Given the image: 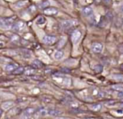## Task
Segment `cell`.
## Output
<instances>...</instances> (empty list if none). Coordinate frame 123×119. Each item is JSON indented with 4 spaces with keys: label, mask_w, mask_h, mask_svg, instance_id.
<instances>
[{
    "label": "cell",
    "mask_w": 123,
    "mask_h": 119,
    "mask_svg": "<svg viewBox=\"0 0 123 119\" xmlns=\"http://www.w3.org/2000/svg\"><path fill=\"white\" fill-rule=\"evenodd\" d=\"M28 10L30 11V12H35L36 11V7L34 5H31L29 8H28Z\"/></svg>",
    "instance_id": "28"
},
{
    "label": "cell",
    "mask_w": 123,
    "mask_h": 119,
    "mask_svg": "<svg viewBox=\"0 0 123 119\" xmlns=\"http://www.w3.org/2000/svg\"><path fill=\"white\" fill-rule=\"evenodd\" d=\"M107 106H114L115 104V102L114 101H109L108 103H105Z\"/></svg>",
    "instance_id": "31"
},
{
    "label": "cell",
    "mask_w": 123,
    "mask_h": 119,
    "mask_svg": "<svg viewBox=\"0 0 123 119\" xmlns=\"http://www.w3.org/2000/svg\"><path fill=\"white\" fill-rule=\"evenodd\" d=\"M14 106V103L13 101H6L1 104V108L4 111H7L12 108Z\"/></svg>",
    "instance_id": "7"
},
{
    "label": "cell",
    "mask_w": 123,
    "mask_h": 119,
    "mask_svg": "<svg viewBox=\"0 0 123 119\" xmlns=\"http://www.w3.org/2000/svg\"><path fill=\"white\" fill-rule=\"evenodd\" d=\"M22 56L25 58H30V57H31V52L29 50H24L22 51Z\"/></svg>",
    "instance_id": "21"
},
{
    "label": "cell",
    "mask_w": 123,
    "mask_h": 119,
    "mask_svg": "<svg viewBox=\"0 0 123 119\" xmlns=\"http://www.w3.org/2000/svg\"><path fill=\"white\" fill-rule=\"evenodd\" d=\"M57 41V38L55 36L45 35L43 38V42L46 45H53Z\"/></svg>",
    "instance_id": "4"
},
{
    "label": "cell",
    "mask_w": 123,
    "mask_h": 119,
    "mask_svg": "<svg viewBox=\"0 0 123 119\" xmlns=\"http://www.w3.org/2000/svg\"><path fill=\"white\" fill-rule=\"evenodd\" d=\"M102 24H105V25L107 24V22H106V19L105 17H102V19H100V24H99V26L102 27Z\"/></svg>",
    "instance_id": "29"
},
{
    "label": "cell",
    "mask_w": 123,
    "mask_h": 119,
    "mask_svg": "<svg viewBox=\"0 0 123 119\" xmlns=\"http://www.w3.org/2000/svg\"><path fill=\"white\" fill-rule=\"evenodd\" d=\"M24 73L27 75H35V70L34 68H25Z\"/></svg>",
    "instance_id": "13"
},
{
    "label": "cell",
    "mask_w": 123,
    "mask_h": 119,
    "mask_svg": "<svg viewBox=\"0 0 123 119\" xmlns=\"http://www.w3.org/2000/svg\"><path fill=\"white\" fill-rule=\"evenodd\" d=\"M27 1H19L17 3L14 4V7L17 8V9H20L24 7L26 4H27Z\"/></svg>",
    "instance_id": "14"
},
{
    "label": "cell",
    "mask_w": 123,
    "mask_h": 119,
    "mask_svg": "<svg viewBox=\"0 0 123 119\" xmlns=\"http://www.w3.org/2000/svg\"><path fill=\"white\" fill-rule=\"evenodd\" d=\"M48 111H49L48 109H47V108L43 107V108H41L39 109L38 113H39V114L41 115V116H45V115L48 114Z\"/></svg>",
    "instance_id": "19"
},
{
    "label": "cell",
    "mask_w": 123,
    "mask_h": 119,
    "mask_svg": "<svg viewBox=\"0 0 123 119\" xmlns=\"http://www.w3.org/2000/svg\"><path fill=\"white\" fill-rule=\"evenodd\" d=\"M90 109H92V111H98L99 110H101L102 108V105L99 104V103H97V104H93V105H91L89 106Z\"/></svg>",
    "instance_id": "15"
},
{
    "label": "cell",
    "mask_w": 123,
    "mask_h": 119,
    "mask_svg": "<svg viewBox=\"0 0 123 119\" xmlns=\"http://www.w3.org/2000/svg\"><path fill=\"white\" fill-rule=\"evenodd\" d=\"M102 70H103V67H102V65H95V67H94V71L96 73H99L102 72Z\"/></svg>",
    "instance_id": "22"
},
{
    "label": "cell",
    "mask_w": 123,
    "mask_h": 119,
    "mask_svg": "<svg viewBox=\"0 0 123 119\" xmlns=\"http://www.w3.org/2000/svg\"><path fill=\"white\" fill-rule=\"evenodd\" d=\"M25 71V68L23 67H19V68H17L12 73L14 75H19V74H22Z\"/></svg>",
    "instance_id": "17"
},
{
    "label": "cell",
    "mask_w": 123,
    "mask_h": 119,
    "mask_svg": "<svg viewBox=\"0 0 123 119\" xmlns=\"http://www.w3.org/2000/svg\"><path fill=\"white\" fill-rule=\"evenodd\" d=\"M112 78L118 81H123V75H115L112 76Z\"/></svg>",
    "instance_id": "24"
},
{
    "label": "cell",
    "mask_w": 123,
    "mask_h": 119,
    "mask_svg": "<svg viewBox=\"0 0 123 119\" xmlns=\"http://www.w3.org/2000/svg\"><path fill=\"white\" fill-rule=\"evenodd\" d=\"M106 17H107V18H108V19H112V18L113 17V14H112V12L108 11V12L107 13V14H106Z\"/></svg>",
    "instance_id": "30"
},
{
    "label": "cell",
    "mask_w": 123,
    "mask_h": 119,
    "mask_svg": "<svg viewBox=\"0 0 123 119\" xmlns=\"http://www.w3.org/2000/svg\"><path fill=\"white\" fill-rule=\"evenodd\" d=\"M103 1L106 4H110L111 3V0H103Z\"/></svg>",
    "instance_id": "34"
},
{
    "label": "cell",
    "mask_w": 123,
    "mask_h": 119,
    "mask_svg": "<svg viewBox=\"0 0 123 119\" xmlns=\"http://www.w3.org/2000/svg\"><path fill=\"white\" fill-rule=\"evenodd\" d=\"M58 13V10L55 7H47L43 9V14L48 16H53Z\"/></svg>",
    "instance_id": "3"
},
{
    "label": "cell",
    "mask_w": 123,
    "mask_h": 119,
    "mask_svg": "<svg viewBox=\"0 0 123 119\" xmlns=\"http://www.w3.org/2000/svg\"><path fill=\"white\" fill-rule=\"evenodd\" d=\"M50 5V3H49V1H43V2H42L40 4V7L41 8V9H45V8H47V7H48V6Z\"/></svg>",
    "instance_id": "23"
},
{
    "label": "cell",
    "mask_w": 123,
    "mask_h": 119,
    "mask_svg": "<svg viewBox=\"0 0 123 119\" xmlns=\"http://www.w3.org/2000/svg\"><path fill=\"white\" fill-rule=\"evenodd\" d=\"M36 22H37V24H44V23L45 22V19L43 17H41V16H40L39 18H37Z\"/></svg>",
    "instance_id": "25"
},
{
    "label": "cell",
    "mask_w": 123,
    "mask_h": 119,
    "mask_svg": "<svg viewBox=\"0 0 123 119\" xmlns=\"http://www.w3.org/2000/svg\"><path fill=\"white\" fill-rule=\"evenodd\" d=\"M120 11H121V12H122V13L123 14V4L122 5V6H120Z\"/></svg>",
    "instance_id": "35"
},
{
    "label": "cell",
    "mask_w": 123,
    "mask_h": 119,
    "mask_svg": "<svg viewBox=\"0 0 123 119\" xmlns=\"http://www.w3.org/2000/svg\"><path fill=\"white\" fill-rule=\"evenodd\" d=\"M15 17H0V27L4 29H9L12 28L14 23Z\"/></svg>",
    "instance_id": "1"
},
{
    "label": "cell",
    "mask_w": 123,
    "mask_h": 119,
    "mask_svg": "<svg viewBox=\"0 0 123 119\" xmlns=\"http://www.w3.org/2000/svg\"><path fill=\"white\" fill-rule=\"evenodd\" d=\"M11 40L13 42H19V36H17V34H14V35H13L12 37H11Z\"/></svg>",
    "instance_id": "26"
},
{
    "label": "cell",
    "mask_w": 123,
    "mask_h": 119,
    "mask_svg": "<svg viewBox=\"0 0 123 119\" xmlns=\"http://www.w3.org/2000/svg\"><path fill=\"white\" fill-rule=\"evenodd\" d=\"M64 119V118H59V119Z\"/></svg>",
    "instance_id": "36"
},
{
    "label": "cell",
    "mask_w": 123,
    "mask_h": 119,
    "mask_svg": "<svg viewBox=\"0 0 123 119\" xmlns=\"http://www.w3.org/2000/svg\"><path fill=\"white\" fill-rule=\"evenodd\" d=\"M74 24H75V23L74 22V21L72 20H65L61 23V26L64 29H67L71 27H72Z\"/></svg>",
    "instance_id": "9"
},
{
    "label": "cell",
    "mask_w": 123,
    "mask_h": 119,
    "mask_svg": "<svg viewBox=\"0 0 123 119\" xmlns=\"http://www.w3.org/2000/svg\"><path fill=\"white\" fill-rule=\"evenodd\" d=\"M36 112V110L34 108H26L24 112H23V114H25V115H27L29 116H31L32 114H34Z\"/></svg>",
    "instance_id": "10"
},
{
    "label": "cell",
    "mask_w": 123,
    "mask_h": 119,
    "mask_svg": "<svg viewBox=\"0 0 123 119\" xmlns=\"http://www.w3.org/2000/svg\"><path fill=\"white\" fill-rule=\"evenodd\" d=\"M63 55H64V53H63V51L58 50L54 54V58L55 60H61L63 57Z\"/></svg>",
    "instance_id": "12"
},
{
    "label": "cell",
    "mask_w": 123,
    "mask_h": 119,
    "mask_svg": "<svg viewBox=\"0 0 123 119\" xmlns=\"http://www.w3.org/2000/svg\"><path fill=\"white\" fill-rule=\"evenodd\" d=\"M81 37V32L79 30H75L71 34V40L74 44H76Z\"/></svg>",
    "instance_id": "5"
},
{
    "label": "cell",
    "mask_w": 123,
    "mask_h": 119,
    "mask_svg": "<svg viewBox=\"0 0 123 119\" xmlns=\"http://www.w3.org/2000/svg\"><path fill=\"white\" fill-rule=\"evenodd\" d=\"M92 50L95 53H100L102 52V50H103V45L101 43L99 42H94L92 44Z\"/></svg>",
    "instance_id": "6"
},
{
    "label": "cell",
    "mask_w": 123,
    "mask_h": 119,
    "mask_svg": "<svg viewBox=\"0 0 123 119\" xmlns=\"http://www.w3.org/2000/svg\"><path fill=\"white\" fill-rule=\"evenodd\" d=\"M117 97L118 98H123V91H120L117 93Z\"/></svg>",
    "instance_id": "33"
},
{
    "label": "cell",
    "mask_w": 123,
    "mask_h": 119,
    "mask_svg": "<svg viewBox=\"0 0 123 119\" xmlns=\"http://www.w3.org/2000/svg\"><path fill=\"white\" fill-rule=\"evenodd\" d=\"M112 88L116 91H123V85H115L112 86Z\"/></svg>",
    "instance_id": "20"
},
{
    "label": "cell",
    "mask_w": 123,
    "mask_h": 119,
    "mask_svg": "<svg viewBox=\"0 0 123 119\" xmlns=\"http://www.w3.org/2000/svg\"><path fill=\"white\" fill-rule=\"evenodd\" d=\"M30 116H27V115L23 114V116L21 117V119H30Z\"/></svg>",
    "instance_id": "32"
},
{
    "label": "cell",
    "mask_w": 123,
    "mask_h": 119,
    "mask_svg": "<svg viewBox=\"0 0 123 119\" xmlns=\"http://www.w3.org/2000/svg\"><path fill=\"white\" fill-rule=\"evenodd\" d=\"M82 13L85 17H90L93 14V9L90 6H86L82 9Z\"/></svg>",
    "instance_id": "8"
},
{
    "label": "cell",
    "mask_w": 123,
    "mask_h": 119,
    "mask_svg": "<svg viewBox=\"0 0 123 119\" xmlns=\"http://www.w3.org/2000/svg\"><path fill=\"white\" fill-rule=\"evenodd\" d=\"M16 68V66L13 64H9L5 66V70L7 72H13Z\"/></svg>",
    "instance_id": "18"
},
{
    "label": "cell",
    "mask_w": 123,
    "mask_h": 119,
    "mask_svg": "<svg viewBox=\"0 0 123 119\" xmlns=\"http://www.w3.org/2000/svg\"><path fill=\"white\" fill-rule=\"evenodd\" d=\"M90 23L92 24V25H95L96 24H97V21H96V18H95V17L92 14V15H91L90 17Z\"/></svg>",
    "instance_id": "27"
},
{
    "label": "cell",
    "mask_w": 123,
    "mask_h": 119,
    "mask_svg": "<svg viewBox=\"0 0 123 119\" xmlns=\"http://www.w3.org/2000/svg\"><path fill=\"white\" fill-rule=\"evenodd\" d=\"M62 113H63L62 111H61L59 110H56V109H51V110H49V111H48V114L50 116H58L61 115Z\"/></svg>",
    "instance_id": "11"
},
{
    "label": "cell",
    "mask_w": 123,
    "mask_h": 119,
    "mask_svg": "<svg viewBox=\"0 0 123 119\" xmlns=\"http://www.w3.org/2000/svg\"><path fill=\"white\" fill-rule=\"evenodd\" d=\"M32 66H33L34 68H42L43 66V63L40 60H35L32 62Z\"/></svg>",
    "instance_id": "16"
},
{
    "label": "cell",
    "mask_w": 123,
    "mask_h": 119,
    "mask_svg": "<svg viewBox=\"0 0 123 119\" xmlns=\"http://www.w3.org/2000/svg\"><path fill=\"white\" fill-rule=\"evenodd\" d=\"M26 27V23L24 21H17L16 22H14L12 27V29L14 31V32H20L22 29H24V28Z\"/></svg>",
    "instance_id": "2"
}]
</instances>
